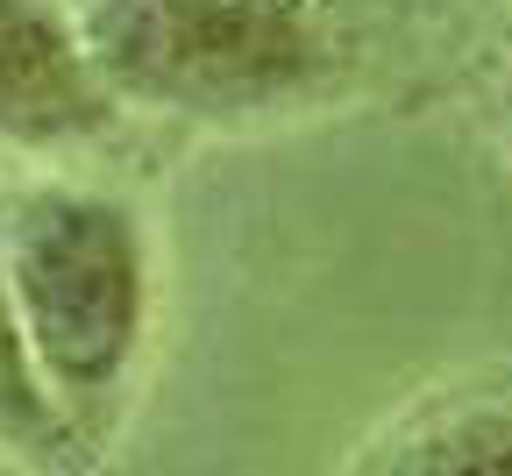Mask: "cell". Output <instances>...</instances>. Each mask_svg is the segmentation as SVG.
Masks as SVG:
<instances>
[{
    "mask_svg": "<svg viewBox=\"0 0 512 476\" xmlns=\"http://www.w3.org/2000/svg\"><path fill=\"white\" fill-rule=\"evenodd\" d=\"M0 263L64 420L100 455L157 327L150 221L121 192L50 171L0 192Z\"/></svg>",
    "mask_w": 512,
    "mask_h": 476,
    "instance_id": "6da1fadb",
    "label": "cell"
},
{
    "mask_svg": "<svg viewBox=\"0 0 512 476\" xmlns=\"http://www.w3.org/2000/svg\"><path fill=\"white\" fill-rule=\"evenodd\" d=\"M79 29L121 114L200 128L299 114L342 50L328 0H79Z\"/></svg>",
    "mask_w": 512,
    "mask_h": 476,
    "instance_id": "7a4b0ae2",
    "label": "cell"
},
{
    "mask_svg": "<svg viewBox=\"0 0 512 476\" xmlns=\"http://www.w3.org/2000/svg\"><path fill=\"white\" fill-rule=\"evenodd\" d=\"M114 121L121 100L86 50L79 8L0 0V150L29 164H64L107 143Z\"/></svg>",
    "mask_w": 512,
    "mask_h": 476,
    "instance_id": "3957f363",
    "label": "cell"
},
{
    "mask_svg": "<svg viewBox=\"0 0 512 476\" xmlns=\"http://www.w3.org/2000/svg\"><path fill=\"white\" fill-rule=\"evenodd\" d=\"M342 476H512V384H463L406 405Z\"/></svg>",
    "mask_w": 512,
    "mask_h": 476,
    "instance_id": "277c9868",
    "label": "cell"
},
{
    "mask_svg": "<svg viewBox=\"0 0 512 476\" xmlns=\"http://www.w3.org/2000/svg\"><path fill=\"white\" fill-rule=\"evenodd\" d=\"M0 462H22V469H43V476L93 462V448L72 434V420H64V405H57V391L36 363L22 306L8 292V263H0Z\"/></svg>",
    "mask_w": 512,
    "mask_h": 476,
    "instance_id": "5b68a950",
    "label": "cell"
},
{
    "mask_svg": "<svg viewBox=\"0 0 512 476\" xmlns=\"http://www.w3.org/2000/svg\"><path fill=\"white\" fill-rule=\"evenodd\" d=\"M498 107H505V135H512V57H505V79H498Z\"/></svg>",
    "mask_w": 512,
    "mask_h": 476,
    "instance_id": "8992f818",
    "label": "cell"
}]
</instances>
